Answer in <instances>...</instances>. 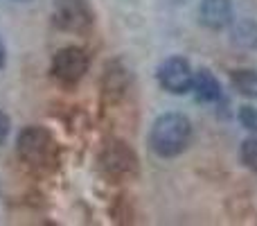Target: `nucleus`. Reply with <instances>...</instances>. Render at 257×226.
<instances>
[{
	"label": "nucleus",
	"mask_w": 257,
	"mask_h": 226,
	"mask_svg": "<svg viewBox=\"0 0 257 226\" xmlns=\"http://www.w3.org/2000/svg\"><path fill=\"white\" fill-rule=\"evenodd\" d=\"M192 122L183 113H163L154 122L149 133V145L160 159H174L190 145Z\"/></svg>",
	"instance_id": "1"
},
{
	"label": "nucleus",
	"mask_w": 257,
	"mask_h": 226,
	"mask_svg": "<svg viewBox=\"0 0 257 226\" xmlns=\"http://www.w3.org/2000/svg\"><path fill=\"white\" fill-rule=\"evenodd\" d=\"M99 168L113 181H126L138 174V156L124 140H108L99 154Z\"/></svg>",
	"instance_id": "2"
},
{
	"label": "nucleus",
	"mask_w": 257,
	"mask_h": 226,
	"mask_svg": "<svg viewBox=\"0 0 257 226\" xmlns=\"http://www.w3.org/2000/svg\"><path fill=\"white\" fill-rule=\"evenodd\" d=\"M54 142L50 133L41 127H27L18 136V154L30 165H43L50 161Z\"/></svg>",
	"instance_id": "3"
},
{
	"label": "nucleus",
	"mask_w": 257,
	"mask_h": 226,
	"mask_svg": "<svg viewBox=\"0 0 257 226\" xmlns=\"http://www.w3.org/2000/svg\"><path fill=\"white\" fill-rule=\"evenodd\" d=\"M52 72L63 84H77L88 72V54L81 48H61L52 59Z\"/></svg>",
	"instance_id": "4"
},
{
	"label": "nucleus",
	"mask_w": 257,
	"mask_h": 226,
	"mask_svg": "<svg viewBox=\"0 0 257 226\" xmlns=\"http://www.w3.org/2000/svg\"><path fill=\"white\" fill-rule=\"evenodd\" d=\"M192 80H194V72L183 57L165 59L158 68L160 86L172 95H185L187 91H192Z\"/></svg>",
	"instance_id": "5"
},
{
	"label": "nucleus",
	"mask_w": 257,
	"mask_h": 226,
	"mask_svg": "<svg viewBox=\"0 0 257 226\" xmlns=\"http://www.w3.org/2000/svg\"><path fill=\"white\" fill-rule=\"evenodd\" d=\"M54 23L66 32H86L93 25V12L86 0H59L54 5Z\"/></svg>",
	"instance_id": "6"
},
{
	"label": "nucleus",
	"mask_w": 257,
	"mask_h": 226,
	"mask_svg": "<svg viewBox=\"0 0 257 226\" xmlns=\"http://www.w3.org/2000/svg\"><path fill=\"white\" fill-rule=\"evenodd\" d=\"M199 21L208 30H226L232 25V3L230 0H201Z\"/></svg>",
	"instance_id": "7"
},
{
	"label": "nucleus",
	"mask_w": 257,
	"mask_h": 226,
	"mask_svg": "<svg viewBox=\"0 0 257 226\" xmlns=\"http://www.w3.org/2000/svg\"><path fill=\"white\" fill-rule=\"evenodd\" d=\"M192 89H194V95H196V100H199V102L214 104V102H219V100L223 98V91H221L219 80L210 70H205V68H201V70L194 72Z\"/></svg>",
	"instance_id": "8"
},
{
	"label": "nucleus",
	"mask_w": 257,
	"mask_h": 226,
	"mask_svg": "<svg viewBox=\"0 0 257 226\" xmlns=\"http://www.w3.org/2000/svg\"><path fill=\"white\" fill-rule=\"evenodd\" d=\"M128 82H131V77H128L126 68L120 61H111L104 70V95L111 100H120L126 93Z\"/></svg>",
	"instance_id": "9"
},
{
	"label": "nucleus",
	"mask_w": 257,
	"mask_h": 226,
	"mask_svg": "<svg viewBox=\"0 0 257 226\" xmlns=\"http://www.w3.org/2000/svg\"><path fill=\"white\" fill-rule=\"evenodd\" d=\"M230 84L239 95L257 100V70H248V68L232 70L230 72Z\"/></svg>",
	"instance_id": "10"
},
{
	"label": "nucleus",
	"mask_w": 257,
	"mask_h": 226,
	"mask_svg": "<svg viewBox=\"0 0 257 226\" xmlns=\"http://www.w3.org/2000/svg\"><path fill=\"white\" fill-rule=\"evenodd\" d=\"M232 43L244 50L257 48V23H253V21L239 23V25L235 27V32H232Z\"/></svg>",
	"instance_id": "11"
},
{
	"label": "nucleus",
	"mask_w": 257,
	"mask_h": 226,
	"mask_svg": "<svg viewBox=\"0 0 257 226\" xmlns=\"http://www.w3.org/2000/svg\"><path fill=\"white\" fill-rule=\"evenodd\" d=\"M239 159H241V163H244L248 170L257 172V136L255 138H248V140L241 142Z\"/></svg>",
	"instance_id": "12"
},
{
	"label": "nucleus",
	"mask_w": 257,
	"mask_h": 226,
	"mask_svg": "<svg viewBox=\"0 0 257 226\" xmlns=\"http://www.w3.org/2000/svg\"><path fill=\"white\" fill-rule=\"evenodd\" d=\"M237 118H239L241 127L248 129V131H255L257 133V109L255 107H239V113H237Z\"/></svg>",
	"instance_id": "13"
},
{
	"label": "nucleus",
	"mask_w": 257,
	"mask_h": 226,
	"mask_svg": "<svg viewBox=\"0 0 257 226\" xmlns=\"http://www.w3.org/2000/svg\"><path fill=\"white\" fill-rule=\"evenodd\" d=\"M7 136H9V118L7 113L0 111V145L7 140Z\"/></svg>",
	"instance_id": "14"
},
{
	"label": "nucleus",
	"mask_w": 257,
	"mask_h": 226,
	"mask_svg": "<svg viewBox=\"0 0 257 226\" xmlns=\"http://www.w3.org/2000/svg\"><path fill=\"white\" fill-rule=\"evenodd\" d=\"M5 59H7V52H5V45H3V41H0V68L5 66Z\"/></svg>",
	"instance_id": "15"
}]
</instances>
